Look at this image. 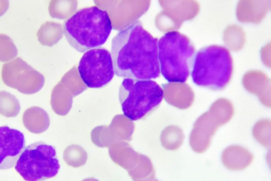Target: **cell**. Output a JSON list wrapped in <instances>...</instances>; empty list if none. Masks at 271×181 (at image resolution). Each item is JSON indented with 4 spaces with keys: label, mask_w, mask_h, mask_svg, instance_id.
<instances>
[{
    "label": "cell",
    "mask_w": 271,
    "mask_h": 181,
    "mask_svg": "<svg viewBox=\"0 0 271 181\" xmlns=\"http://www.w3.org/2000/svg\"><path fill=\"white\" fill-rule=\"evenodd\" d=\"M108 127L110 134L115 141L129 142L131 140L134 129L133 123H130L126 125L120 124L114 119Z\"/></svg>",
    "instance_id": "obj_21"
},
{
    "label": "cell",
    "mask_w": 271,
    "mask_h": 181,
    "mask_svg": "<svg viewBox=\"0 0 271 181\" xmlns=\"http://www.w3.org/2000/svg\"><path fill=\"white\" fill-rule=\"evenodd\" d=\"M1 73L5 85L25 94L39 91L45 83L44 76L20 57L3 64Z\"/></svg>",
    "instance_id": "obj_8"
},
{
    "label": "cell",
    "mask_w": 271,
    "mask_h": 181,
    "mask_svg": "<svg viewBox=\"0 0 271 181\" xmlns=\"http://www.w3.org/2000/svg\"><path fill=\"white\" fill-rule=\"evenodd\" d=\"M252 133L255 139L267 149L271 147V122L270 120L263 119L258 121L254 126Z\"/></svg>",
    "instance_id": "obj_20"
},
{
    "label": "cell",
    "mask_w": 271,
    "mask_h": 181,
    "mask_svg": "<svg viewBox=\"0 0 271 181\" xmlns=\"http://www.w3.org/2000/svg\"><path fill=\"white\" fill-rule=\"evenodd\" d=\"M160 70L170 82L184 83L189 74L188 63L195 47L187 36L177 31L168 32L158 42Z\"/></svg>",
    "instance_id": "obj_4"
},
{
    "label": "cell",
    "mask_w": 271,
    "mask_h": 181,
    "mask_svg": "<svg viewBox=\"0 0 271 181\" xmlns=\"http://www.w3.org/2000/svg\"><path fill=\"white\" fill-rule=\"evenodd\" d=\"M165 9L160 16L166 17L164 24L159 28L165 32L177 31L185 21L192 19L198 14L199 3L195 1H168Z\"/></svg>",
    "instance_id": "obj_9"
},
{
    "label": "cell",
    "mask_w": 271,
    "mask_h": 181,
    "mask_svg": "<svg viewBox=\"0 0 271 181\" xmlns=\"http://www.w3.org/2000/svg\"><path fill=\"white\" fill-rule=\"evenodd\" d=\"M19 102L16 97L5 90L0 91V113L7 117H14L19 113Z\"/></svg>",
    "instance_id": "obj_19"
},
{
    "label": "cell",
    "mask_w": 271,
    "mask_h": 181,
    "mask_svg": "<svg viewBox=\"0 0 271 181\" xmlns=\"http://www.w3.org/2000/svg\"><path fill=\"white\" fill-rule=\"evenodd\" d=\"M134 181H155V171L150 159L140 154L139 162L132 170L128 172Z\"/></svg>",
    "instance_id": "obj_16"
},
{
    "label": "cell",
    "mask_w": 271,
    "mask_h": 181,
    "mask_svg": "<svg viewBox=\"0 0 271 181\" xmlns=\"http://www.w3.org/2000/svg\"><path fill=\"white\" fill-rule=\"evenodd\" d=\"M63 158L67 164L77 168L85 164L87 159L88 154L80 146L72 144L68 146L64 150Z\"/></svg>",
    "instance_id": "obj_18"
},
{
    "label": "cell",
    "mask_w": 271,
    "mask_h": 181,
    "mask_svg": "<svg viewBox=\"0 0 271 181\" xmlns=\"http://www.w3.org/2000/svg\"><path fill=\"white\" fill-rule=\"evenodd\" d=\"M54 148L42 141L27 146L18 159L15 168L26 181L44 180L55 176L60 168Z\"/></svg>",
    "instance_id": "obj_6"
},
{
    "label": "cell",
    "mask_w": 271,
    "mask_h": 181,
    "mask_svg": "<svg viewBox=\"0 0 271 181\" xmlns=\"http://www.w3.org/2000/svg\"><path fill=\"white\" fill-rule=\"evenodd\" d=\"M118 95L125 116L136 120L145 118L159 106L164 92L154 81L126 78L120 86Z\"/></svg>",
    "instance_id": "obj_5"
},
{
    "label": "cell",
    "mask_w": 271,
    "mask_h": 181,
    "mask_svg": "<svg viewBox=\"0 0 271 181\" xmlns=\"http://www.w3.org/2000/svg\"><path fill=\"white\" fill-rule=\"evenodd\" d=\"M232 26V25H231ZM235 26V30H231L230 26H229L225 31L224 32V40L227 45L229 44L234 43L233 50L236 51L240 50L243 47L245 42V33L242 28L240 27Z\"/></svg>",
    "instance_id": "obj_24"
},
{
    "label": "cell",
    "mask_w": 271,
    "mask_h": 181,
    "mask_svg": "<svg viewBox=\"0 0 271 181\" xmlns=\"http://www.w3.org/2000/svg\"><path fill=\"white\" fill-rule=\"evenodd\" d=\"M91 135L92 142L99 147H109L115 142L110 134L109 127L105 125L95 128Z\"/></svg>",
    "instance_id": "obj_22"
},
{
    "label": "cell",
    "mask_w": 271,
    "mask_h": 181,
    "mask_svg": "<svg viewBox=\"0 0 271 181\" xmlns=\"http://www.w3.org/2000/svg\"><path fill=\"white\" fill-rule=\"evenodd\" d=\"M1 169L12 168L15 164L25 146L23 134L7 126L0 128Z\"/></svg>",
    "instance_id": "obj_10"
},
{
    "label": "cell",
    "mask_w": 271,
    "mask_h": 181,
    "mask_svg": "<svg viewBox=\"0 0 271 181\" xmlns=\"http://www.w3.org/2000/svg\"><path fill=\"white\" fill-rule=\"evenodd\" d=\"M254 159V155L247 149L237 145L226 148L221 156L224 165L229 170L233 171L244 170L250 165Z\"/></svg>",
    "instance_id": "obj_14"
},
{
    "label": "cell",
    "mask_w": 271,
    "mask_h": 181,
    "mask_svg": "<svg viewBox=\"0 0 271 181\" xmlns=\"http://www.w3.org/2000/svg\"><path fill=\"white\" fill-rule=\"evenodd\" d=\"M158 40L139 21L117 33L112 40L111 49L115 74L140 80L158 77Z\"/></svg>",
    "instance_id": "obj_1"
},
{
    "label": "cell",
    "mask_w": 271,
    "mask_h": 181,
    "mask_svg": "<svg viewBox=\"0 0 271 181\" xmlns=\"http://www.w3.org/2000/svg\"><path fill=\"white\" fill-rule=\"evenodd\" d=\"M109 154L112 161L129 172L138 163L140 154L134 150L127 142L117 141L109 147Z\"/></svg>",
    "instance_id": "obj_13"
},
{
    "label": "cell",
    "mask_w": 271,
    "mask_h": 181,
    "mask_svg": "<svg viewBox=\"0 0 271 181\" xmlns=\"http://www.w3.org/2000/svg\"><path fill=\"white\" fill-rule=\"evenodd\" d=\"M57 24L51 22L47 21L41 25L36 33L38 40L41 44L51 46L60 38L54 33V28Z\"/></svg>",
    "instance_id": "obj_23"
},
{
    "label": "cell",
    "mask_w": 271,
    "mask_h": 181,
    "mask_svg": "<svg viewBox=\"0 0 271 181\" xmlns=\"http://www.w3.org/2000/svg\"><path fill=\"white\" fill-rule=\"evenodd\" d=\"M22 120L26 128L35 134L45 132L48 128L50 124V118L47 112L38 106H32L26 110Z\"/></svg>",
    "instance_id": "obj_15"
},
{
    "label": "cell",
    "mask_w": 271,
    "mask_h": 181,
    "mask_svg": "<svg viewBox=\"0 0 271 181\" xmlns=\"http://www.w3.org/2000/svg\"><path fill=\"white\" fill-rule=\"evenodd\" d=\"M185 136L183 130L177 126L166 127L162 132L160 140L162 146L167 150H175L183 144Z\"/></svg>",
    "instance_id": "obj_17"
},
{
    "label": "cell",
    "mask_w": 271,
    "mask_h": 181,
    "mask_svg": "<svg viewBox=\"0 0 271 181\" xmlns=\"http://www.w3.org/2000/svg\"><path fill=\"white\" fill-rule=\"evenodd\" d=\"M221 126L216 115L213 119H210L207 115L202 116L194 125L189 136V144L193 150L199 154L205 152L211 145L217 130Z\"/></svg>",
    "instance_id": "obj_11"
},
{
    "label": "cell",
    "mask_w": 271,
    "mask_h": 181,
    "mask_svg": "<svg viewBox=\"0 0 271 181\" xmlns=\"http://www.w3.org/2000/svg\"><path fill=\"white\" fill-rule=\"evenodd\" d=\"M63 29L68 43L83 53L103 44L112 26L107 11L93 6L78 10L64 21Z\"/></svg>",
    "instance_id": "obj_2"
},
{
    "label": "cell",
    "mask_w": 271,
    "mask_h": 181,
    "mask_svg": "<svg viewBox=\"0 0 271 181\" xmlns=\"http://www.w3.org/2000/svg\"><path fill=\"white\" fill-rule=\"evenodd\" d=\"M78 68L82 81L91 88H100L107 85L115 73L112 56L107 50L102 47L85 52Z\"/></svg>",
    "instance_id": "obj_7"
},
{
    "label": "cell",
    "mask_w": 271,
    "mask_h": 181,
    "mask_svg": "<svg viewBox=\"0 0 271 181\" xmlns=\"http://www.w3.org/2000/svg\"><path fill=\"white\" fill-rule=\"evenodd\" d=\"M267 1L241 0L238 4L236 15L242 22L259 23L270 9Z\"/></svg>",
    "instance_id": "obj_12"
},
{
    "label": "cell",
    "mask_w": 271,
    "mask_h": 181,
    "mask_svg": "<svg viewBox=\"0 0 271 181\" xmlns=\"http://www.w3.org/2000/svg\"><path fill=\"white\" fill-rule=\"evenodd\" d=\"M233 59L225 47L213 45L200 49L193 60L191 75L196 85L214 90L224 89L229 82Z\"/></svg>",
    "instance_id": "obj_3"
}]
</instances>
